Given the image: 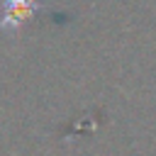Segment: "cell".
Masks as SVG:
<instances>
[{"label":"cell","mask_w":156,"mask_h":156,"mask_svg":"<svg viewBox=\"0 0 156 156\" xmlns=\"http://www.w3.org/2000/svg\"><path fill=\"white\" fill-rule=\"evenodd\" d=\"M0 5H2L0 32H7V34L20 32L29 20H34V15L49 12V7L41 5L39 0H0Z\"/></svg>","instance_id":"cell-1"}]
</instances>
